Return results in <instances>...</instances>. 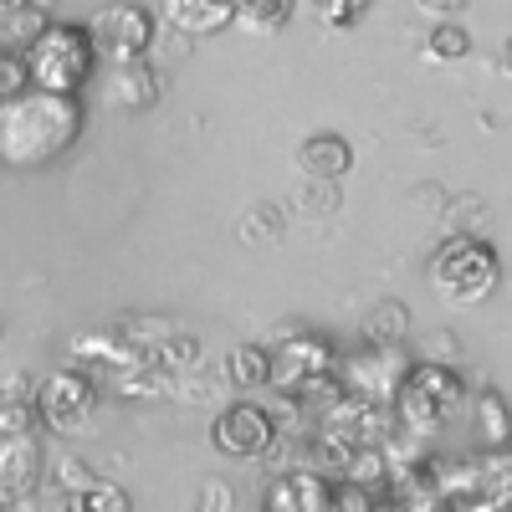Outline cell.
Segmentation results:
<instances>
[{
    "label": "cell",
    "mask_w": 512,
    "mask_h": 512,
    "mask_svg": "<svg viewBox=\"0 0 512 512\" xmlns=\"http://www.w3.org/2000/svg\"><path fill=\"white\" fill-rule=\"evenodd\" d=\"M88 113H82L77 98H62V93H36L26 88L21 98H6L0 103V164L6 169H41L62 159Z\"/></svg>",
    "instance_id": "1"
},
{
    "label": "cell",
    "mask_w": 512,
    "mask_h": 512,
    "mask_svg": "<svg viewBox=\"0 0 512 512\" xmlns=\"http://www.w3.org/2000/svg\"><path fill=\"white\" fill-rule=\"evenodd\" d=\"M21 62H26V82H31L36 93L77 98L82 88H88L93 67H98V52H93L88 26H77V21H47L21 47Z\"/></svg>",
    "instance_id": "2"
},
{
    "label": "cell",
    "mask_w": 512,
    "mask_h": 512,
    "mask_svg": "<svg viewBox=\"0 0 512 512\" xmlns=\"http://www.w3.org/2000/svg\"><path fill=\"white\" fill-rule=\"evenodd\" d=\"M466 405V384L451 364H410L405 379L395 384V395H390V415H395V431L425 441V436H436L451 425V415Z\"/></svg>",
    "instance_id": "3"
},
{
    "label": "cell",
    "mask_w": 512,
    "mask_h": 512,
    "mask_svg": "<svg viewBox=\"0 0 512 512\" xmlns=\"http://www.w3.org/2000/svg\"><path fill=\"white\" fill-rule=\"evenodd\" d=\"M425 277H431L436 297L451 308H472V303H487V297L497 292L502 282V256L492 241H482L477 231H456L436 246L431 267H425Z\"/></svg>",
    "instance_id": "4"
},
{
    "label": "cell",
    "mask_w": 512,
    "mask_h": 512,
    "mask_svg": "<svg viewBox=\"0 0 512 512\" xmlns=\"http://www.w3.org/2000/svg\"><path fill=\"white\" fill-rule=\"evenodd\" d=\"M154 31H159V21L139 6V0H113V6L93 11V21H88L93 52H98L108 67L144 62L149 47H154Z\"/></svg>",
    "instance_id": "5"
},
{
    "label": "cell",
    "mask_w": 512,
    "mask_h": 512,
    "mask_svg": "<svg viewBox=\"0 0 512 512\" xmlns=\"http://www.w3.org/2000/svg\"><path fill=\"white\" fill-rule=\"evenodd\" d=\"M98 410V384L82 369H52L36 384V420L57 436H82Z\"/></svg>",
    "instance_id": "6"
},
{
    "label": "cell",
    "mask_w": 512,
    "mask_h": 512,
    "mask_svg": "<svg viewBox=\"0 0 512 512\" xmlns=\"http://www.w3.org/2000/svg\"><path fill=\"white\" fill-rule=\"evenodd\" d=\"M272 349V384L267 390H277V395H303V390H313L318 379H328V374H338V349L328 344V338H318V333H292V338H282V344H267Z\"/></svg>",
    "instance_id": "7"
},
{
    "label": "cell",
    "mask_w": 512,
    "mask_h": 512,
    "mask_svg": "<svg viewBox=\"0 0 512 512\" xmlns=\"http://www.w3.org/2000/svg\"><path fill=\"white\" fill-rule=\"evenodd\" d=\"M210 441H216L221 456L231 461H262L272 446H277V420L267 405L256 400H236L216 415V425H210Z\"/></svg>",
    "instance_id": "8"
},
{
    "label": "cell",
    "mask_w": 512,
    "mask_h": 512,
    "mask_svg": "<svg viewBox=\"0 0 512 512\" xmlns=\"http://www.w3.org/2000/svg\"><path fill=\"white\" fill-rule=\"evenodd\" d=\"M36 487H41L36 436H0V512H31Z\"/></svg>",
    "instance_id": "9"
},
{
    "label": "cell",
    "mask_w": 512,
    "mask_h": 512,
    "mask_svg": "<svg viewBox=\"0 0 512 512\" xmlns=\"http://www.w3.org/2000/svg\"><path fill=\"white\" fill-rule=\"evenodd\" d=\"M405 359L395 349H364L354 354L349 364H338V384L354 395V400H374V405H390L395 395V384L405 379Z\"/></svg>",
    "instance_id": "10"
},
{
    "label": "cell",
    "mask_w": 512,
    "mask_h": 512,
    "mask_svg": "<svg viewBox=\"0 0 512 512\" xmlns=\"http://www.w3.org/2000/svg\"><path fill=\"white\" fill-rule=\"evenodd\" d=\"M328 477L313 466H297V472H277L267 482L262 512H328Z\"/></svg>",
    "instance_id": "11"
},
{
    "label": "cell",
    "mask_w": 512,
    "mask_h": 512,
    "mask_svg": "<svg viewBox=\"0 0 512 512\" xmlns=\"http://www.w3.org/2000/svg\"><path fill=\"white\" fill-rule=\"evenodd\" d=\"M297 164H303L308 180H328L338 185L354 169V144L344 134H333V128H318V134L303 139V149H297Z\"/></svg>",
    "instance_id": "12"
},
{
    "label": "cell",
    "mask_w": 512,
    "mask_h": 512,
    "mask_svg": "<svg viewBox=\"0 0 512 512\" xmlns=\"http://www.w3.org/2000/svg\"><path fill=\"white\" fill-rule=\"evenodd\" d=\"M164 21L185 36H221L236 26V0H159Z\"/></svg>",
    "instance_id": "13"
},
{
    "label": "cell",
    "mask_w": 512,
    "mask_h": 512,
    "mask_svg": "<svg viewBox=\"0 0 512 512\" xmlns=\"http://www.w3.org/2000/svg\"><path fill=\"white\" fill-rule=\"evenodd\" d=\"M159 88H164V82H159V72L149 62H123V67H113L103 77V98L123 103V108H149L159 98Z\"/></svg>",
    "instance_id": "14"
},
{
    "label": "cell",
    "mask_w": 512,
    "mask_h": 512,
    "mask_svg": "<svg viewBox=\"0 0 512 512\" xmlns=\"http://www.w3.org/2000/svg\"><path fill=\"white\" fill-rule=\"evenodd\" d=\"M405 338H410V308L395 303V297H379L364 313V344L369 349H400Z\"/></svg>",
    "instance_id": "15"
},
{
    "label": "cell",
    "mask_w": 512,
    "mask_h": 512,
    "mask_svg": "<svg viewBox=\"0 0 512 512\" xmlns=\"http://www.w3.org/2000/svg\"><path fill=\"white\" fill-rule=\"evenodd\" d=\"M118 338L134 354H144V359H159V349L169 344V338H175V323H169L164 313H128L118 328H113Z\"/></svg>",
    "instance_id": "16"
},
{
    "label": "cell",
    "mask_w": 512,
    "mask_h": 512,
    "mask_svg": "<svg viewBox=\"0 0 512 512\" xmlns=\"http://www.w3.org/2000/svg\"><path fill=\"white\" fill-rule=\"evenodd\" d=\"M472 415H477V436H482L487 451H502L512 441V410H507V400L497 390H477Z\"/></svg>",
    "instance_id": "17"
},
{
    "label": "cell",
    "mask_w": 512,
    "mask_h": 512,
    "mask_svg": "<svg viewBox=\"0 0 512 512\" xmlns=\"http://www.w3.org/2000/svg\"><path fill=\"white\" fill-rule=\"evenodd\" d=\"M297 16V0H236V26L251 36H277Z\"/></svg>",
    "instance_id": "18"
},
{
    "label": "cell",
    "mask_w": 512,
    "mask_h": 512,
    "mask_svg": "<svg viewBox=\"0 0 512 512\" xmlns=\"http://www.w3.org/2000/svg\"><path fill=\"white\" fill-rule=\"evenodd\" d=\"M390 477H395V466H390V451L384 446H354L344 472H338V482H354V487H369V492H379Z\"/></svg>",
    "instance_id": "19"
},
{
    "label": "cell",
    "mask_w": 512,
    "mask_h": 512,
    "mask_svg": "<svg viewBox=\"0 0 512 512\" xmlns=\"http://www.w3.org/2000/svg\"><path fill=\"white\" fill-rule=\"evenodd\" d=\"M226 374H231L236 390H267V384H272V349H267V344H241V349H231Z\"/></svg>",
    "instance_id": "20"
},
{
    "label": "cell",
    "mask_w": 512,
    "mask_h": 512,
    "mask_svg": "<svg viewBox=\"0 0 512 512\" xmlns=\"http://www.w3.org/2000/svg\"><path fill=\"white\" fill-rule=\"evenodd\" d=\"M62 512H134V497H128L123 487H113V482H88L82 492H72V497H62Z\"/></svg>",
    "instance_id": "21"
},
{
    "label": "cell",
    "mask_w": 512,
    "mask_h": 512,
    "mask_svg": "<svg viewBox=\"0 0 512 512\" xmlns=\"http://www.w3.org/2000/svg\"><path fill=\"white\" fill-rule=\"evenodd\" d=\"M159 369H175V374H195L200 364H205V344L195 333H185V328H175V338L159 349V359H154Z\"/></svg>",
    "instance_id": "22"
},
{
    "label": "cell",
    "mask_w": 512,
    "mask_h": 512,
    "mask_svg": "<svg viewBox=\"0 0 512 512\" xmlns=\"http://www.w3.org/2000/svg\"><path fill=\"white\" fill-rule=\"evenodd\" d=\"M431 57L436 62H466L472 57V31H466L461 21H436V31H431Z\"/></svg>",
    "instance_id": "23"
},
{
    "label": "cell",
    "mask_w": 512,
    "mask_h": 512,
    "mask_svg": "<svg viewBox=\"0 0 512 512\" xmlns=\"http://www.w3.org/2000/svg\"><path fill=\"white\" fill-rule=\"evenodd\" d=\"M369 11H374V0H318V21H323L328 31H349V26H359Z\"/></svg>",
    "instance_id": "24"
},
{
    "label": "cell",
    "mask_w": 512,
    "mask_h": 512,
    "mask_svg": "<svg viewBox=\"0 0 512 512\" xmlns=\"http://www.w3.org/2000/svg\"><path fill=\"white\" fill-rule=\"evenodd\" d=\"M328 512H374V492L354 482H333L328 487Z\"/></svg>",
    "instance_id": "25"
},
{
    "label": "cell",
    "mask_w": 512,
    "mask_h": 512,
    "mask_svg": "<svg viewBox=\"0 0 512 512\" xmlns=\"http://www.w3.org/2000/svg\"><path fill=\"white\" fill-rule=\"evenodd\" d=\"M26 88H31V82H26L21 52H0V103H6V98H21Z\"/></svg>",
    "instance_id": "26"
},
{
    "label": "cell",
    "mask_w": 512,
    "mask_h": 512,
    "mask_svg": "<svg viewBox=\"0 0 512 512\" xmlns=\"http://www.w3.org/2000/svg\"><path fill=\"white\" fill-rule=\"evenodd\" d=\"M52 482H57V492H62V497H72V492H82V487H88V482H98V477H93L82 461L62 456V461H57V472H52Z\"/></svg>",
    "instance_id": "27"
},
{
    "label": "cell",
    "mask_w": 512,
    "mask_h": 512,
    "mask_svg": "<svg viewBox=\"0 0 512 512\" xmlns=\"http://www.w3.org/2000/svg\"><path fill=\"white\" fill-rule=\"evenodd\" d=\"M267 221H277V205H256L251 216H241V236L246 241H272L277 226H267Z\"/></svg>",
    "instance_id": "28"
},
{
    "label": "cell",
    "mask_w": 512,
    "mask_h": 512,
    "mask_svg": "<svg viewBox=\"0 0 512 512\" xmlns=\"http://www.w3.org/2000/svg\"><path fill=\"white\" fill-rule=\"evenodd\" d=\"M303 210H308V216H333V210H338V185L313 180L308 195H303Z\"/></svg>",
    "instance_id": "29"
},
{
    "label": "cell",
    "mask_w": 512,
    "mask_h": 512,
    "mask_svg": "<svg viewBox=\"0 0 512 512\" xmlns=\"http://www.w3.org/2000/svg\"><path fill=\"white\" fill-rule=\"evenodd\" d=\"M200 512H231V487L205 482V492H200Z\"/></svg>",
    "instance_id": "30"
},
{
    "label": "cell",
    "mask_w": 512,
    "mask_h": 512,
    "mask_svg": "<svg viewBox=\"0 0 512 512\" xmlns=\"http://www.w3.org/2000/svg\"><path fill=\"white\" fill-rule=\"evenodd\" d=\"M415 6H420L425 16H436V21H456V16L466 11V0H415Z\"/></svg>",
    "instance_id": "31"
},
{
    "label": "cell",
    "mask_w": 512,
    "mask_h": 512,
    "mask_svg": "<svg viewBox=\"0 0 512 512\" xmlns=\"http://www.w3.org/2000/svg\"><path fill=\"white\" fill-rule=\"evenodd\" d=\"M31 11H36V16H41V21H47V16H52V11H57V0H31Z\"/></svg>",
    "instance_id": "32"
},
{
    "label": "cell",
    "mask_w": 512,
    "mask_h": 512,
    "mask_svg": "<svg viewBox=\"0 0 512 512\" xmlns=\"http://www.w3.org/2000/svg\"><path fill=\"white\" fill-rule=\"evenodd\" d=\"M502 62H507V72H512V36H507V47H502Z\"/></svg>",
    "instance_id": "33"
},
{
    "label": "cell",
    "mask_w": 512,
    "mask_h": 512,
    "mask_svg": "<svg viewBox=\"0 0 512 512\" xmlns=\"http://www.w3.org/2000/svg\"><path fill=\"white\" fill-rule=\"evenodd\" d=\"M497 456H502V461H507V466H512V441H507V446H502V451H497Z\"/></svg>",
    "instance_id": "34"
},
{
    "label": "cell",
    "mask_w": 512,
    "mask_h": 512,
    "mask_svg": "<svg viewBox=\"0 0 512 512\" xmlns=\"http://www.w3.org/2000/svg\"><path fill=\"white\" fill-rule=\"evenodd\" d=\"M0 333H6V328H0Z\"/></svg>",
    "instance_id": "35"
}]
</instances>
